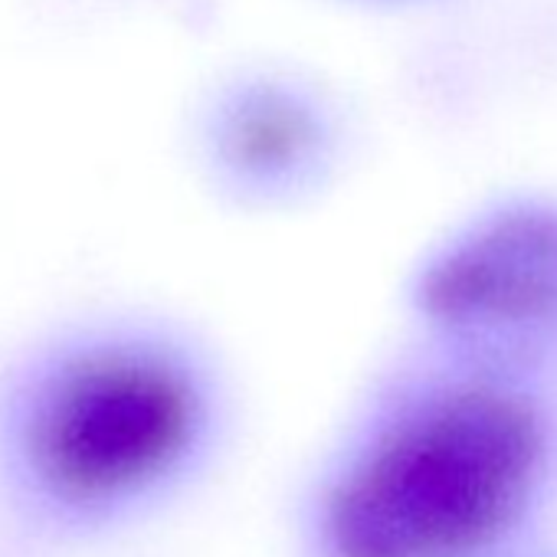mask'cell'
I'll use <instances>...</instances> for the list:
<instances>
[{"label": "cell", "instance_id": "cell-1", "mask_svg": "<svg viewBox=\"0 0 557 557\" xmlns=\"http://www.w3.org/2000/svg\"><path fill=\"white\" fill-rule=\"evenodd\" d=\"M203 361L171 329L73 315L0 358V550L66 557L135 524L200 466Z\"/></svg>", "mask_w": 557, "mask_h": 557}, {"label": "cell", "instance_id": "cell-2", "mask_svg": "<svg viewBox=\"0 0 557 557\" xmlns=\"http://www.w3.org/2000/svg\"><path fill=\"white\" fill-rule=\"evenodd\" d=\"M550 430L534 400L475 371L404 400L345 459L322 505L329 557H479L541 492Z\"/></svg>", "mask_w": 557, "mask_h": 557}, {"label": "cell", "instance_id": "cell-3", "mask_svg": "<svg viewBox=\"0 0 557 557\" xmlns=\"http://www.w3.org/2000/svg\"><path fill=\"white\" fill-rule=\"evenodd\" d=\"M423 312L485 361L557 355V203L505 200L475 216L426 269Z\"/></svg>", "mask_w": 557, "mask_h": 557}, {"label": "cell", "instance_id": "cell-4", "mask_svg": "<svg viewBox=\"0 0 557 557\" xmlns=\"http://www.w3.org/2000/svg\"><path fill=\"white\" fill-rule=\"evenodd\" d=\"M332 135L329 99L283 70L246 73L223 86L203 115V145L233 177L252 181L309 164Z\"/></svg>", "mask_w": 557, "mask_h": 557}, {"label": "cell", "instance_id": "cell-5", "mask_svg": "<svg viewBox=\"0 0 557 557\" xmlns=\"http://www.w3.org/2000/svg\"><path fill=\"white\" fill-rule=\"evenodd\" d=\"M348 4H361V8H381V11H394V8H420V4H430V0H348Z\"/></svg>", "mask_w": 557, "mask_h": 557}]
</instances>
